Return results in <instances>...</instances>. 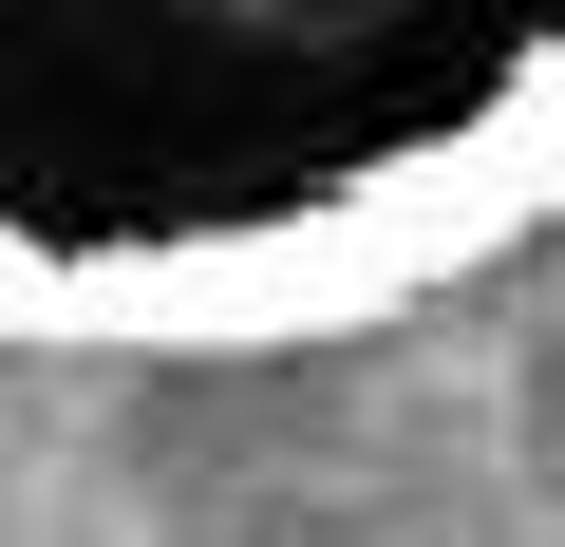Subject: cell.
Masks as SVG:
<instances>
[{
  "label": "cell",
  "instance_id": "obj_1",
  "mask_svg": "<svg viewBox=\"0 0 565 547\" xmlns=\"http://www.w3.org/2000/svg\"><path fill=\"white\" fill-rule=\"evenodd\" d=\"M527 208H565V0H0V340H321Z\"/></svg>",
  "mask_w": 565,
  "mask_h": 547
}]
</instances>
